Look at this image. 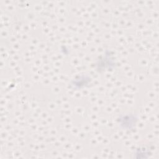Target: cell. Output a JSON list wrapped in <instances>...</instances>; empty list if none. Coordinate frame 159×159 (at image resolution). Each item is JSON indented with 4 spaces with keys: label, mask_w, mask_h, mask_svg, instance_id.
<instances>
[{
    "label": "cell",
    "mask_w": 159,
    "mask_h": 159,
    "mask_svg": "<svg viewBox=\"0 0 159 159\" xmlns=\"http://www.w3.org/2000/svg\"><path fill=\"white\" fill-rule=\"evenodd\" d=\"M137 118L132 115H126L123 116L122 119H120V125H122L123 128L124 129H130L134 126L136 123Z\"/></svg>",
    "instance_id": "6da1fadb"
}]
</instances>
